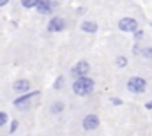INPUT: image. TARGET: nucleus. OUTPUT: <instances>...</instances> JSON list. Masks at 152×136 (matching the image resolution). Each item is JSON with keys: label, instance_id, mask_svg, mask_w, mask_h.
Segmentation results:
<instances>
[{"label": "nucleus", "instance_id": "0eeeda50", "mask_svg": "<svg viewBox=\"0 0 152 136\" xmlns=\"http://www.w3.org/2000/svg\"><path fill=\"white\" fill-rule=\"evenodd\" d=\"M81 126H83V129H85V131H94V129H97V127H99V117H97L96 113H88V115H85V117H83Z\"/></svg>", "mask_w": 152, "mask_h": 136}, {"label": "nucleus", "instance_id": "f8f14e48", "mask_svg": "<svg viewBox=\"0 0 152 136\" xmlns=\"http://www.w3.org/2000/svg\"><path fill=\"white\" fill-rule=\"evenodd\" d=\"M39 0H21V5L25 7V9H34V7H37Z\"/></svg>", "mask_w": 152, "mask_h": 136}, {"label": "nucleus", "instance_id": "6ab92c4d", "mask_svg": "<svg viewBox=\"0 0 152 136\" xmlns=\"http://www.w3.org/2000/svg\"><path fill=\"white\" fill-rule=\"evenodd\" d=\"M112 104H115V106H120V104H122V99H117V97H112Z\"/></svg>", "mask_w": 152, "mask_h": 136}, {"label": "nucleus", "instance_id": "412c9836", "mask_svg": "<svg viewBox=\"0 0 152 136\" xmlns=\"http://www.w3.org/2000/svg\"><path fill=\"white\" fill-rule=\"evenodd\" d=\"M7 4H9L7 0H0V7H4V5H7Z\"/></svg>", "mask_w": 152, "mask_h": 136}, {"label": "nucleus", "instance_id": "a211bd4d", "mask_svg": "<svg viewBox=\"0 0 152 136\" xmlns=\"http://www.w3.org/2000/svg\"><path fill=\"white\" fill-rule=\"evenodd\" d=\"M133 37H134V41H136V42H140V39L143 37V30H142V29H138V30L133 34Z\"/></svg>", "mask_w": 152, "mask_h": 136}, {"label": "nucleus", "instance_id": "9d476101", "mask_svg": "<svg viewBox=\"0 0 152 136\" xmlns=\"http://www.w3.org/2000/svg\"><path fill=\"white\" fill-rule=\"evenodd\" d=\"M80 29H81L83 32H87V34H96L99 27H97L96 21H83V23L80 25Z\"/></svg>", "mask_w": 152, "mask_h": 136}, {"label": "nucleus", "instance_id": "423d86ee", "mask_svg": "<svg viewBox=\"0 0 152 136\" xmlns=\"http://www.w3.org/2000/svg\"><path fill=\"white\" fill-rule=\"evenodd\" d=\"M66 27H67V23H66V20H64V18H60V16H53V18L50 20V23H48L46 30L53 34V32H62Z\"/></svg>", "mask_w": 152, "mask_h": 136}, {"label": "nucleus", "instance_id": "aec40b11", "mask_svg": "<svg viewBox=\"0 0 152 136\" xmlns=\"http://www.w3.org/2000/svg\"><path fill=\"white\" fill-rule=\"evenodd\" d=\"M145 108H147V110H152V101H147V102H145Z\"/></svg>", "mask_w": 152, "mask_h": 136}, {"label": "nucleus", "instance_id": "4be33fe9", "mask_svg": "<svg viewBox=\"0 0 152 136\" xmlns=\"http://www.w3.org/2000/svg\"><path fill=\"white\" fill-rule=\"evenodd\" d=\"M151 27H152V23H151Z\"/></svg>", "mask_w": 152, "mask_h": 136}, {"label": "nucleus", "instance_id": "9b49d317", "mask_svg": "<svg viewBox=\"0 0 152 136\" xmlns=\"http://www.w3.org/2000/svg\"><path fill=\"white\" fill-rule=\"evenodd\" d=\"M64 108H66V104H64V102L57 101V102H53V104H51V108H50V110H51V113H62V111H64Z\"/></svg>", "mask_w": 152, "mask_h": 136}, {"label": "nucleus", "instance_id": "f03ea898", "mask_svg": "<svg viewBox=\"0 0 152 136\" xmlns=\"http://www.w3.org/2000/svg\"><path fill=\"white\" fill-rule=\"evenodd\" d=\"M126 87H127V90L131 94H143L147 90V80L142 78V76H131L127 80Z\"/></svg>", "mask_w": 152, "mask_h": 136}, {"label": "nucleus", "instance_id": "39448f33", "mask_svg": "<svg viewBox=\"0 0 152 136\" xmlns=\"http://www.w3.org/2000/svg\"><path fill=\"white\" fill-rule=\"evenodd\" d=\"M88 72H90V64H88L87 60H80V62L75 64L73 69H71V76H73L75 80H78V78H85Z\"/></svg>", "mask_w": 152, "mask_h": 136}, {"label": "nucleus", "instance_id": "ddd939ff", "mask_svg": "<svg viewBox=\"0 0 152 136\" xmlns=\"http://www.w3.org/2000/svg\"><path fill=\"white\" fill-rule=\"evenodd\" d=\"M115 64H117V67H118V69H124L126 66H127V58H126L124 55H118V57H117V60H115Z\"/></svg>", "mask_w": 152, "mask_h": 136}, {"label": "nucleus", "instance_id": "dca6fc26", "mask_svg": "<svg viewBox=\"0 0 152 136\" xmlns=\"http://www.w3.org/2000/svg\"><path fill=\"white\" fill-rule=\"evenodd\" d=\"M7 120H9V118H7V113H5V111H0V127H2V126H5V124H7Z\"/></svg>", "mask_w": 152, "mask_h": 136}, {"label": "nucleus", "instance_id": "f3484780", "mask_svg": "<svg viewBox=\"0 0 152 136\" xmlns=\"http://www.w3.org/2000/svg\"><path fill=\"white\" fill-rule=\"evenodd\" d=\"M18 126H20V122H18V120H12V124H11V127H9V135H12V133H16V129H18Z\"/></svg>", "mask_w": 152, "mask_h": 136}, {"label": "nucleus", "instance_id": "2eb2a0df", "mask_svg": "<svg viewBox=\"0 0 152 136\" xmlns=\"http://www.w3.org/2000/svg\"><path fill=\"white\" fill-rule=\"evenodd\" d=\"M64 87V76H58L57 80H55V83H53V88L55 90H60Z\"/></svg>", "mask_w": 152, "mask_h": 136}, {"label": "nucleus", "instance_id": "7ed1b4c3", "mask_svg": "<svg viewBox=\"0 0 152 136\" xmlns=\"http://www.w3.org/2000/svg\"><path fill=\"white\" fill-rule=\"evenodd\" d=\"M39 96V90H32V92H28V94H23V96H20V97H16L12 104L16 106V108H20V110H27L28 106H30V102L34 97H37Z\"/></svg>", "mask_w": 152, "mask_h": 136}, {"label": "nucleus", "instance_id": "4468645a", "mask_svg": "<svg viewBox=\"0 0 152 136\" xmlns=\"http://www.w3.org/2000/svg\"><path fill=\"white\" fill-rule=\"evenodd\" d=\"M140 55H142L143 58H152V46H147V48H142Z\"/></svg>", "mask_w": 152, "mask_h": 136}, {"label": "nucleus", "instance_id": "6e6552de", "mask_svg": "<svg viewBox=\"0 0 152 136\" xmlns=\"http://www.w3.org/2000/svg\"><path fill=\"white\" fill-rule=\"evenodd\" d=\"M57 7V2H50V0H39L37 4V12L41 14H51L53 12V9Z\"/></svg>", "mask_w": 152, "mask_h": 136}, {"label": "nucleus", "instance_id": "f257e3e1", "mask_svg": "<svg viewBox=\"0 0 152 136\" xmlns=\"http://www.w3.org/2000/svg\"><path fill=\"white\" fill-rule=\"evenodd\" d=\"M94 87H96V81L92 78H88V76L78 78V80H75V83H73V92H75L76 96H80V97H85V96L92 94Z\"/></svg>", "mask_w": 152, "mask_h": 136}, {"label": "nucleus", "instance_id": "20e7f679", "mask_svg": "<svg viewBox=\"0 0 152 136\" xmlns=\"http://www.w3.org/2000/svg\"><path fill=\"white\" fill-rule=\"evenodd\" d=\"M138 29H140V27H138V21H136L134 18H129V16H126V18L118 20V30H122V32L134 34Z\"/></svg>", "mask_w": 152, "mask_h": 136}, {"label": "nucleus", "instance_id": "1a4fd4ad", "mask_svg": "<svg viewBox=\"0 0 152 136\" xmlns=\"http://www.w3.org/2000/svg\"><path fill=\"white\" fill-rule=\"evenodd\" d=\"M12 90H14V92H21V96H23V94H28V90H30V81H28V80H18V81L12 83Z\"/></svg>", "mask_w": 152, "mask_h": 136}]
</instances>
